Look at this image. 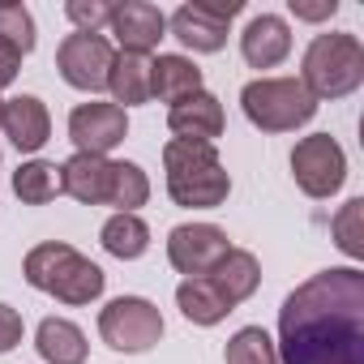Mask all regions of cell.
Returning a JSON list of instances; mask_svg holds the SVG:
<instances>
[{"label":"cell","instance_id":"6da1fadb","mask_svg":"<svg viewBox=\"0 0 364 364\" xmlns=\"http://www.w3.org/2000/svg\"><path fill=\"white\" fill-rule=\"evenodd\" d=\"M279 364H364V270L330 266L279 309Z\"/></svg>","mask_w":364,"mask_h":364},{"label":"cell","instance_id":"7a4b0ae2","mask_svg":"<svg viewBox=\"0 0 364 364\" xmlns=\"http://www.w3.org/2000/svg\"><path fill=\"white\" fill-rule=\"evenodd\" d=\"M163 171H167V193L185 210H219L232 193V176L215 146L206 141H167L163 146Z\"/></svg>","mask_w":364,"mask_h":364},{"label":"cell","instance_id":"3957f363","mask_svg":"<svg viewBox=\"0 0 364 364\" xmlns=\"http://www.w3.org/2000/svg\"><path fill=\"white\" fill-rule=\"evenodd\" d=\"M22 274H26V283L35 291H48V296H56L60 304H73V309L95 304L103 296V287H107V274L65 240L35 245L26 253V262H22Z\"/></svg>","mask_w":364,"mask_h":364},{"label":"cell","instance_id":"277c9868","mask_svg":"<svg viewBox=\"0 0 364 364\" xmlns=\"http://www.w3.org/2000/svg\"><path fill=\"white\" fill-rule=\"evenodd\" d=\"M364 82V43L351 31H326L304 48L300 86L321 99H347Z\"/></svg>","mask_w":364,"mask_h":364},{"label":"cell","instance_id":"5b68a950","mask_svg":"<svg viewBox=\"0 0 364 364\" xmlns=\"http://www.w3.org/2000/svg\"><path fill=\"white\" fill-rule=\"evenodd\" d=\"M240 107L262 133H296L317 116V99L300 86V77H253L240 90Z\"/></svg>","mask_w":364,"mask_h":364},{"label":"cell","instance_id":"8992f818","mask_svg":"<svg viewBox=\"0 0 364 364\" xmlns=\"http://www.w3.org/2000/svg\"><path fill=\"white\" fill-rule=\"evenodd\" d=\"M99 334L112 351L137 355V351H150L163 338V313L146 296H116L99 313Z\"/></svg>","mask_w":364,"mask_h":364},{"label":"cell","instance_id":"52a82bcc","mask_svg":"<svg viewBox=\"0 0 364 364\" xmlns=\"http://www.w3.org/2000/svg\"><path fill=\"white\" fill-rule=\"evenodd\" d=\"M291 176L304 198H334L347 180V154L330 133H309L291 150Z\"/></svg>","mask_w":364,"mask_h":364},{"label":"cell","instance_id":"ba28073f","mask_svg":"<svg viewBox=\"0 0 364 364\" xmlns=\"http://www.w3.org/2000/svg\"><path fill=\"white\" fill-rule=\"evenodd\" d=\"M112 60H116V48L107 35H86V31H73L60 39L56 48V69L60 77L73 86V90H107V73H112Z\"/></svg>","mask_w":364,"mask_h":364},{"label":"cell","instance_id":"9c48e42d","mask_svg":"<svg viewBox=\"0 0 364 364\" xmlns=\"http://www.w3.org/2000/svg\"><path fill=\"white\" fill-rule=\"evenodd\" d=\"M240 9H245V0H223V5H215V0H193V5H180L167 18V31L189 52H223L228 26Z\"/></svg>","mask_w":364,"mask_h":364},{"label":"cell","instance_id":"30bf717a","mask_svg":"<svg viewBox=\"0 0 364 364\" xmlns=\"http://www.w3.org/2000/svg\"><path fill=\"white\" fill-rule=\"evenodd\" d=\"M228 249H232V240L215 223H180V228L167 232V262L185 279L210 274L228 257Z\"/></svg>","mask_w":364,"mask_h":364},{"label":"cell","instance_id":"8fae6325","mask_svg":"<svg viewBox=\"0 0 364 364\" xmlns=\"http://www.w3.org/2000/svg\"><path fill=\"white\" fill-rule=\"evenodd\" d=\"M129 137V116L116 103H77L69 112V141L77 146V154H103L116 150Z\"/></svg>","mask_w":364,"mask_h":364},{"label":"cell","instance_id":"7c38bea8","mask_svg":"<svg viewBox=\"0 0 364 364\" xmlns=\"http://www.w3.org/2000/svg\"><path fill=\"white\" fill-rule=\"evenodd\" d=\"M112 39L120 43V52H133V56H150L159 48V39L167 35V18L159 5L150 0H124V5L112 9V22H107Z\"/></svg>","mask_w":364,"mask_h":364},{"label":"cell","instance_id":"4fadbf2b","mask_svg":"<svg viewBox=\"0 0 364 364\" xmlns=\"http://www.w3.org/2000/svg\"><path fill=\"white\" fill-rule=\"evenodd\" d=\"M223 103L210 95V90H198L189 99H180L167 107V129L176 133V141H206L215 146V137H223Z\"/></svg>","mask_w":364,"mask_h":364},{"label":"cell","instance_id":"5bb4252c","mask_svg":"<svg viewBox=\"0 0 364 364\" xmlns=\"http://www.w3.org/2000/svg\"><path fill=\"white\" fill-rule=\"evenodd\" d=\"M0 129L22 154H35L52 137V112L39 95H18V99H5V107H0Z\"/></svg>","mask_w":364,"mask_h":364},{"label":"cell","instance_id":"9a60e30c","mask_svg":"<svg viewBox=\"0 0 364 364\" xmlns=\"http://www.w3.org/2000/svg\"><path fill=\"white\" fill-rule=\"evenodd\" d=\"M116 163L103 154H73L60 163V189L82 206H107Z\"/></svg>","mask_w":364,"mask_h":364},{"label":"cell","instance_id":"2e32d148","mask_svg":"<svg viewBox=\"0 0 364 364\" xmlns=\"http://www.w3.org/2000/svg\"><path fill=\"white\" fill-rule=\"evenodd\" d=\"M240 56L253 69H274L291 56V26L279 14H257L249 18L245 35H240Z\"/></svg>","mask_w":364,"mask_h":364},{"label":"cell","instance_id":"e0dca14e","mask_svg":"<svg viewBox=\"0 0 364 364\" xmlns=\"http://www.w3.org/2000/svg\"><path fill=\"white\" fill-rule=\"evenodd\" d=\"M198 90H206L202 86V69L189 60V56H176V52H159L154 60H150V99H159V103H180V99H189V95H198Z\"/></svg>","mask_w":364,"mask_h":364},{"label":"cell","instance_id":"ac0fdd59","mask_svg":"<svg viewBox=\"0 0 364 364\" xmlns=\"http://www.w3.org/2000/svg\"><path fill=\"white\" fill-rule=\"evenodd\" d=\"M35 351L48 364H86L90 343H86L82 326H73L69 317H43L35 330Z\"/></svg>","mask_w":364,"mask_h":364},{"label":"cell","instance_id":"d6986e66","mask_svg":"<svg viewBox=\"0 0 364 364\" xmlns=\"http://www.w3.org/2000/svg\"><path fill=\"white\" fill-rule=\"evenodd\" d=\"M210 283L223 291V300L236 309V304H245L257 287H262V266H257V257L249 253V249H228V257L210 270Z\"/></svg>","mask_w":364,"mask_h":364},{"label":"cell","instance_id":"ffe728a7","mask_svg":"<svg viewBox=\"0 0 364 364\" xmlns=\"http://www.w3.org/2000/svg\"><path fill=\"white\" fill-rule=\"evenodd\" d=\"M107 90H112V103H116V107L150 103V56L116 52L112 73H107Z\"/></svg>","mask_w":364,"mask_h":364},{"label":"cell","instance_id":"44dd1931","mask_svg":"<svg viewBox=\"0 0 364 364\" xmlns=\"http://www.w3.org/2000/svg\"><path fill=\"white\" fill-rule=\"evenodd\" d=\"M176 304H180V313H185L193 326H219V321L232 313V304H228L223 291L210 283V274L185 279V283L176 287Z\"/></svg>","mask_w":364,"mask_h":364},{"label":"cell","instance_id":"7402d4cb","mask_svg":"<svg viewBox=\"0 0 364 364\" xmlns=\"http://www.w3.org/2000/svg\"><path fill=\"white\" fill-rule=\"evenodd\" d=\"M14 193L22 206H48L56 202L65 189H60V163H48V159H31L14 171Z\"/></svg>","mask_w":364,"mask_h":364},{"label":"cell","instance_id":"603a6c76","mask_svg":"<svg viewBox=\"0 0 364 364\" xmlns=\"http://www.w3.org/2000/svg\"><path fill=\"white\" fill-rule=\"evenodd\" d=\"M99 240H103V249H107L112 257H120V262H137V257L150 249V228H146L141 215H112V219L103 223Z\"/></svg>","mask_w":364,"mask_h":364},{"label":"cell","instance_id":"cb8c5ba5","mask_svg":"<svg viewBox=\"0 0 364 364\" xmlns=\"http://www.w3.org/2000/svg\"><path fill=\"white\" fill-rule=\"evenodd\" d=\"M146 202H150V176L137 163L120 159L116 171H112V198H107V206H116V215H137V206H146Z\"/></svg>","mask_w":364,"mask_h":364},{"label":"cell","instance_id":"d4e9b609","mask_svg":"<svg viewBox=\"0 0 364 364\" xmlns=\"http://www.w3.org/2000/svg\"><path fill=\"white\" fill-rule=\"evenodd\" d=\"M223 360L228 364H279V347L262 326H245V330H236L228 338Z\"/></svg>","mask_w":364,"mask_h":364},{"label":"cell","instance_id":"484cf974","mask_svg":"<svg viewBox=\"0 0 364 364\" xmlns=\"http://www.w3.org/2000/svg\"><path fill=\"white\" fill-rule=\"evenodd\" d=\"M0 43L14 48L18 56L35 52V18L18 0H0Z\"/></svg>","mask_w":364,"mask_h":364},{"label":"cell","instance_id":"4316f807","mask_svg":"<svg viewBox=\"0 0 364 364\" xmlns=\"http://www.w3.org/2000/svg\"><path fill=\"white\" fill-rule=\"evenodd\" d=\"M360 219H364V198H351V202L334 215V223H330L334 245H338L351 262H360V257H364V232H360Z\"/></svg>","mask_w":364,"mask_h":364},{"label":"cell","instance_id":"83f0119b","mask_svg":"<svg viewBox=\"0 0 364 364\" xmlns=\"http://www.w3.org/2000/svg\"><path fill=\"white\" fill-rule=\"evenodd\" d=\"M112 0H69L65 5V18L77 26V31H86V35H99V26H107L112 22Z\"/></svg>","mask_w":364,"mask_h":364},{"label":"cell","instance_id":"f1b7e54d","mask_svg":"<svg viewBox=\"0 0 364 364\" xmlns=\"http://www.w3.org/2000/svg\"><path fill=\"white\" fill-rule=\"evenodd\" d=\"M26 326H22V313L14 304H0V351H14L22 343Z\"/></svg>","mask_w":364,"mask_h":364},{"label":"cell","instance_id":"f546056e","mask_svg":"<svg viewBox=\"0 0 364 364\" xmlns=\"http://www.w3.org/2000/svg\"><path fill=\"white\" fill-rule=\"evenodd\" d=\"M291 14L300 22H321V18H334L338 14V0H321V5H304V0H291Z\"/></svg>","mask_w":364,"mask_h":364},{"label":"cell","instance_id":"4dcf8cb0","mask_svg":"<svg viewBox=\"0 0 364 364\" xmlns=\"http://www.w3.org/2000/svg\"><path fill=\"white\" fill-rule=\"evenodd\" d=\"M18 73H22V56H18L14 48L0 43V90L14 86V82H18Z\"/></svg>","mask_w":364,"mask_h":364},{"label":"cell","instance_id":"1f68e13d","mask_svg":"<svg viewBox=\"0 0 364 364\" xmlns=\"http://www.w3.org/2000/svg\"><path fill=\"white\" fill-rule=\"evenodd\" d=\"M0 107H5V99H0Z\"/></svg>","mask_w":364,"mask_h":364}]
</instances>
